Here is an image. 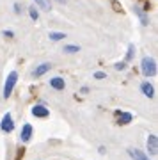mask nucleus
<instances>
[{
	"label": "nucleus",
	"instance_id": "f257e3e1",
	"mask_svg": "<svg viewBox=\"0 0 158 160\" xmlns=\"http://www.w3.org/2000/svg\"><path fill=\"white\" fill-rule=\"evenodd\" d=\"M141 69L144 77H155L156 75V61L153 57H144L141 62Z\"/></svg>",
	"mask_w": 158,
	"mask_h": 160
},
{
	"label": "nucleus",
	"instance_id": "f03ea898",
	"mask_svg": "<svg viewBox=\"0 0 158 160\" xmlns=\"http://www.w3.org/2000/svg\"><path fill=\"white\" fill-rule=\"evenodd\" d=\"M16 80H18L16 71H11V73L7 75V80H6V84H4V96L6 98L11 96L12 89H14V86H16Z\"/></svg>",
	"mask_w": 158,
	"mask_h": 160
},
{
	"label": "nucleus",
	"instance_id": "7ed1b4c3",
	"mask_svg": "<svg viewBox=\"0 0 158 160\" xmlns=\"http://www.w3.org/2000/svg\"><path fill=\"white\" fill-rule=\"evenodd\" d=\"M0 128L4 132H12L14 130V123H12V116L7 112V114H4V118H2V123H0Z\"/></svg>",
	"mask_w": 158,
	"mask_h": 160
},
{
	"label": "nucleus",
	"instance_id": "20e7f679",
	"mask_svg": "<svg viewBox=\"0 0 158 160\" xmlns=\"http://www.w3.org/2000/svg\"><path fill=\"white\" fill-rule=\"evenodd\" d=\"M147 151L151 155L158 153V137L156 135H149V137H147Z\"/></svg>",
	"mask_w": 158,
	"mask_h": 160
},
{
	"label": "nucleus",
	"instance_id": "39448f33",
	"mask_svg": "<svg viewBox=\"0 0 158 160\" xmlns=\"http://www.w3.org/2000/svg\"><path fill=\"white\" fill-rule=\"evenodd\" d=\"M48 114H50V110L45 105H34L32 107V116H36V118H48Z\"/></svg>",
	"mask_w": 158,
	"mask_h": 160
},
{
	"label": "nucleus",
	"instance_id": "423d86ee",
	"mask_svg": "<svg viewBox=\"0 0 158 160\" xmlns=\"http://www.w3.org/2000/svg\"><path fill=\"white\" fill-rule=\"evenodd\" d=\"M30 137H32V126L27 123V125H23V128H22L20 139H22V142H28V141H30Z\"/></svg>",
	"mask_w": 158,
	"mask_h": 160
},
{
	"label": "nucleus",
	"instance_id": "0eeeda50",
	"mask_svg": "<svg viewBox=\"0 0 158 160\" xmlns=\"http://www.w3.org/2000/svg\"><path fill=\"white\" fill-rule=\"evenodd\" d=\"M50 68H52V64H50V62H43V64H39V66H37V68L34 69V77H36V78L43 77V75H45L46 71H50Z\"/></svg>",
	"mask_w": 158,
	"mask_h": 160
},
{
	"label": "nucleus",
	"instance_id": "6e6552de",
	"mask_svg": "<svg viewBox=\"0 0 158 160\" xmlns=\"http://www.w3.org/2000/svg\"><path fill=\"white\" fill-rule=\"evenodd\" d=\"M50 86L53 87V89H57V91H62V89L66 87V82H64L61 77H53V78L50 80Z\"/></svg>",
	"mask_w": 158,
	"mask_h": 160
},
{
	"label": "nucleus",
	"instance_id": "1a4fd4ad",
	"mask_svg": "<svg viewBox=\"0 0 158 160\" xmlns=\"http://www.w3.org/2000/svg\"><path fill=\"white\" fill-rule=\"evenodd\" d=\"M141 91L144 92V96H147V98H153L155 96V89H153V86L149 84V82H144L141 86Z\"/></svg>",
	"mask_w": 158,
	"mask_h": 160
},
{
	"label": "nucleus",
	"instance_id": "9d476101",
	"mask_svg": "<svg viewBox=\"0 0 158 160\" xmlns=\"http://www.w3.org/2000/svg\"><path fill=\"white\" fill-rule=\"evenodd\" d=\"M128 153H130V157L133 160H149V157H147L146 153L139 151V149H128Z\"/></svg>",
	"mask_w": 158,
	"mask_h": 160
},
{
	"label": "nucleus",
	"instance_id": "9b49d317",
	"mask_svg": "<svg viewBox=\"0 0 158 160\" xmlns=\"http://www.w3.org/2000/svg\"><path fill=\"white\" fill-rule=\"evenodd\" d=\"M131 119H133V116L130 112H121L119 114V125H128V123H131Z\"/></svg>",
	"mask_w": 158,
	"mask_h": 160
},
{
	"label": "nucleus",
	"instance_id": "f8f14e48",
	"mask_svg": "<svg viewBox=\"0 0 158 160\" xmlns=\"http://www.w3.org/2000/svg\"><path fill=\"white\" fill-rule=\"evenodd\" d=\"M48 38H50L52 41H61V39H64V38H66V34H64V32H50V34H48Z\"/></svg>",
	"mask_w": 158,
	"mask_h": 160
},
{
	"label": "nucleus",
	"instance_id": "ddd939ff",
	"mask_svg": "<svg viewBox=\"0 0 158 160\" xmlns=\"http://www.w3.org/2000/svg\"><path fill=\"white\" fill-rule=\"evenodd\" d=\"M28 14H30V18H32L34 22H37V20H39V12H37V9H36L34 6L28 7Z\"/></svg>",
	"mask_w": 158,
	"mask_h": 160
},
{
	"label": "nucleus",
	"instance_id": "4468645a",
	"mask_svg": "<svg viewBox=\"0 0 158 160\" xmlns=\"http://www.w3.org/2000/svg\"><path fill=\"white\" fill-rule=\"evenodd\" d=\"M36 4L41 7V9H46V11H50L52 7H50V2L48 0H36Z\"/></svg>",
	"mask_w": 158,
	"mask_h": 160
},
{
	"label": "nucleus",
	"instance_id": "2eb2a0df",
	"mask_svg": "<svg viewBox=\"0 0 158 160\" xmlns=\"http://www.w3.org/2000/svg\"><path fill=\"white\" fill-rule=\"evenodd\" d=\"M80 50V46L77 45H66L64 46V52H68V53H75V52H78Z\"/></svg>",
	"mask_w": 158,
	"mask_h": 160
},
{
	"label": "nucleus",
	"instance_id": "dca6fc26",
	"mask_svg": "<svg viewBox=\"0 0 158 160\" xmlns=\"http://www.w3.org/2000/svg\"><path fill=\"white\" fill-rule=\"evenodd\" d=\"M133 52H135V46L130 45V50H128V55H126V61H131V57H133Z\"/></svg>",
	"mask_w": 158,
	"mask_h": 160
},
{
	"label": "nucleus",
	"instance_id": "f3484780",
	"mask_svg": "<svg viewBox=\"0 0 158 160\" xmlns=\"http://www.w3.org/2000/svg\"><path fill=\"white\" fill-rule=\"evenodd\" d=\"M107 77V73H103V71H96L94 73V78H105Z\"/></svg>",
	"mask_w": 158,
	"mask_h": 160
},
{
	"label": "nucleus",
	"instance_id": "a211bd4d",
	"mask_svg": "<svg viewBox=\"0 0 158 160\" xmlns=\"http://www.w3.org/2000/svg\"><path fill=\"white\" fill-rule=\"evenodd\" d=\"M124 68H126V64H124V62H117V64H116V69H124Z\"/></svg>",
	"mask_w": 158,
	"mask_h": 160
},
{
	"label": "nucleus",
	"instance_id": "6ab92c4d",
	"mask_svg": "<svg viewBox=\"0 0 158 160\" xmlns=\"http://www.w3.org/2000/svg\"><path fill=\"white\" fill-rule=\"evenodd\" d=\"M4 36H7V38H12V36H14V32H12V30H6V32H4Z\"/></svg>",
	"mask_w": 158,
	"mask_h": 160
},
{
	"label": "nucleus",
	"instance_id": "aec40b11",
	"mask_svg": "<svg viewBox=\"0 0 158 160\" xmlns=\"http://www.w3.org/2000/svg\"><path fill=\"white\" fill-rule=\"evenodd\" d=\"M57 2H61V4H64V0H57Z\"/></svg>",
	"mask_w": 158,
	"mask_h": 160
}]
</instances>
